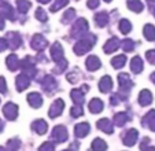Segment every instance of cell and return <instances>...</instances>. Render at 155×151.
<instances>
[{
    "label": "cell",
    "instance_id": "c3c4849f",
    "mask_svg": "<svg viewBox=\"0 0 155 151\" xmlns=\"http://www.w3.org/2000/svg\"><path fill=\"white\" fill-rule=\"evenodd\" d=\"M8 48V44H7V40L6 39H2L0 37V52H3L4 49Z\"/></svg>",
    "mask_w": 155,
    "mask_h": 151
},
{
    "label": "cell",
    "instance_id": "816d5d0a",
    "mask_svg": "<svg viewBox=\"0 0 155 151\" xmlns=\"http://www.w3.org/2000/svg\"><path fill=\"white\" fill-rule=\"evenodd\" d=\"M151 81L155 84V73H152V74H151Z\"/></svg>",
    "mask_w": 155,
    "mask_h": 151
},
{
    "label": "cell",
    "instance_id": "11a10c76",
    "mask_svg": "<svg viewBox=\"0 0 155 151\" xmlns=\"http://www.w3.org/2000/svg\"><path fill=\"white\" fill-rule=\"evenodd\" d=\"M0 151H6V150H4V148H3V147H0Z\"/></svg>",
    "mask_w": 155,
    "mask_h": 151
},
{
    "label": "cell",
    "instance_id": "484cf974",
    "mask_svg": "<svg viewBox=\"0 0 155 151\" xmlns=\"http://www.w3.org/2000/svg\"><path fill=\"white\" fill-rule=\"evenodd\" d=\"M130 70L135 74H139V73H141V70H143V61H141L140 56H135V58L132 59L130 62Z\"/></svg>",
    "mask_w": 155,
    "mask_h": 151
},
{
    "label": "cell",
    "instance_id": "8fae6325",
    "mask_svg": "<svg viewBox=\"0 0 155 151\" xmlns=\"http://www.w3.org/2000/svg\"><path fill=\"white\" fill-rule=\"evenodd\" d=\"M120 47H121L120 40H118L117 37H111L110 40H107V43L104 44V47H103V51H104L106 54H111V52H115V51H117Z\"/></svg>",
    "mask_w": 155,
    "mask_h": 151
},
{
    "label": "cell",
    "instance_id": "1f68e13d",
    "mask_svg": "<svg viewBox=\"0 0 155 151\" xmlns=\"http://www.w3.org/2000/svg\"><path fill=\"white\" fill-rule=\"evenodd\" d=\"M91 148H92V151H106L107 150V144H106V142L102 139H95L94 142H92Z\"/></svg>",
    "mask_w": 155,
    "mask_h": 151
},
{
    "label": "cell",
    "instance_id": "3957f363",
    "mask_svg": "<svg viewBox=\"0 0 155 151\" xmlns=\"http://www.w3.org/2000/svg\"><path fill=\"white\" fill-rule=\"evenodd\" d=\"M19 66L21 69L24 70V74H26L29 79L35 77L36 76V69H35V62L30 56H26L22 62H19Z\"/></svg>",
    "mask_w": 155,
    "mask_h": 151
},
{
    "label": "cell",
    "instance_id": "b9f144b4",
    "mask_svg": "<svg viewBox=\"0 0 155 151\" xmlns=\"http://www.w3.org/2000/svg\"><path fill=\"white\" fill-rule=\"evenodd\" d=\"M70 114H71V117H81L82 114V107H81V105H74L73 107L70 109Z\"/></svg>",
    "mask_w": 155,
    "mask_h": 151
},
{
    "label": "cell",
    "instance_id": "9c48e42d",
    "mask_svg": "<svg viewBox=\"0 0 155 151\" xmlns=\"http://www.w3.org/2000/svg\"><path fill=\"white\" fill-rule=\"evenodd\" d=\"M63 109H64V102L62 99H56L55 102L51 105L50 111H48V116H50L51 118H56V117H59L62 114Z\"/></svg>",
    "mask_w": 155,
    "mask_h": 151
},
{
    "label": "cell",
    "instance_id": "2e32d148",
    "mask_svg": "<svg viewBox=\"0 0 155 151\" xmlns=\"http://www.w3.org/2000/svg\"><path fill=\"white\" fill-rule=\"evenodd\" d=\"M85 65H87V69L89 70V72H96V70L102 66V62H100V59L97 58L96 55H91L87 58Z\"/></svg>",
    "mask_w": 155,
    "mask_h": 151
},
{
    "label": "cell",
    "instance_id": "ee69618b",
    "mask_svg": "<svg viewBox=\"0 0 155 151\" xmlns=\"http://www.w3.org/2000/svg\"><path fill=\"white\" fill-rule=\"evenodd\" d=\"M146 58H147V61H148L150 63L154 65V63H155V49H151V51H147Z\"/></svg>",
    "mask_w": 155,
    "mask_h": 151
},
{
    "label": "cell",
    "instance_id": "836d02e7",
    "mask_svg": "<svg viewBox=\"0 0 155 151\" xmlns=\"http://www.w3.org/2000/svg\"><path fill=\"white\" fill-rule=\"evenodd\" d=\"M30 2H28V0H17V7H18V11L21 12V14H25V12H28V10L30 8Z\"/></svg>",
    "mask_w": 155,
    "mask_h": 151
},
{
    "label": "cell",
    "instance_id": "277c9868",
    "mask_svg": "<svg viewBox=\"0 0 155 151\" xmlns=\"http://www.w3.org/2000/svg\"><path fill=\"white\" fill-rule=\"evenodd\" d=\"M68 129H66V126H63V125H58V126H55L52 131V135H51V137H52L54 140H55L56 143H63L68 140Z\"/></svg>",
    "mask_w": 155,
    "mask_h": 151
},
{
    "label": "cell",
    "instance_id": "6f0895ef",
    "mask_svg": "<svg viewBox=\"0 0 155 151\" xmlns=\"http://www.w3.org/2000/svg\"><path fill=\"white\" fill-rule=\"evenodd\" d=\"M64 151H68V150H64Z\"/></svg>",
    "mask_w": 155,
    "mask_h": 151
},
{
    "label": "cell",
    "instance_id": "ac0fdd59",
    "mask_svg": "<svg viewBox=\"0 0 155 151\" xmlns=\"http://www.w3.org/2000/svg\"><path fill=\"white\" fill-rule=\"evenodd\" d=\"M97 128H99L100 131H103L104 133H107V135H111L113 131H114L113 122L110 121V119H107V118L99 119V121H97Z\"/></svg>",
    "mask_w": 155,
    "mask_h": 151
},
{
    "label": "cell",
    "instance_id": "7c38bea8",
    "mask_svg": "<svg viewBox=\"0 0 155 151\" xmlns=\"http://www.w3.org/2000/svg\"><path fill=\"white\" fill-rule=\"evenodd\" d=\"M64 52H63V48H62V45L59 43H54L52 45H51V56H52V59L55 62H59L62 61L63 58Z\"/></svg>",
    "mask_w": 155,
    "mask_h": 151
},
{
    "label": "cell",
    "instance_id": "5bb4252c",
    "mask_svg": "<svg viewBox=\"0 0 155 151\" xmlns=\"http://www.w3.org/2000/svg\"><path fill=\"white\" fill-rule=\"evenodd\" d=\"M15 85H17V89L19 91V92H22V91L26 89V88L30 85V79L26 74L22 73V74H19L17 77V80H15Z\"/></svg>",
    "mask_w": 155,
    "mask_h": 151
},
{
    "label": "cell",
    "instance_id": "bcb514c9",
    "mask_svg": "<svg viewBox=\"0 0 155 151\" xmlns=\"http://www.w3.org/2000/svg\"><path fill=\"white\" fill-rule=\"evenodd\" d=\"M77 79H78V73L73 72V73H69V74H68V81L71 82V84L77 82Z\"/></svg>",
    "mask_w": 155,
    "mask_h": 151
},
{
    "label": "cell",
    "instance_id": "f35d334b",
    "mask_svg": "<svg viewBox=\"0 0 155 151\" xmlns=\"http://www.w3.org/2000/svg\"><path fill=\"white\" fill-rule=\"evenodd\" d=\"M66 67H68V61H66V59H62V61L56 62V69L54 70V72H55L56 74H61V73H63L64 70H66Z\"/></svg>",
    "mask_w": 155,
    "mask_h": 151
},
{
    "label": "cell",
    "instance_id": "4316f807",
    "mask_svg": "<svg viewBox=\"0 0 155 151\" xmlns=\"http://www.w3.org/2000/svg\"><path fill=\"white\" fill-rule=\"evenodd\" d=\"M129 119H130V116H129L128 113H125V111H122V113H117L114 116V122H115V125H118V126H124Z\"/></svg>",
    "mask_w": 155,
    "mask_h": 151
},
{
    "label": "cell",
    "instance_id": "60d3db41",
    "mask_svg": "<svg viewBox=\"0 0 155 151\" xmlns=\"http://www.w3.org/2000/svg\"><path fill=\"white\" fill-rule=\"evenodd\" d=\"M76 18V10L74 8H69L68 11L64 12V15H63V21L64 22H70L71 19H74Z\"/></svg>",
    "mask_w": 155,
    "mask_h": 151
},
{
    "label": "cell",
    "instance_id": "7402d4cb",
    "mask_svg": "<svg viewBox=\"0 0 155 151\" xmlns=\"http://www.w3.org/2000/svg\"><path fill=\"white\" fill-rule=\"evenodd\" d=\"M32 129L37 135H44L45 132H47V129H48V125H47V122L44 121V119H37V121H35L32 124Z\"/></svg>",
    "mask_w": 155,
    "mask_h": 151
},
{
    "label": "cell",
    "instance_id": "ffe728a7",
    "mask_svg": "<svg viewBox=\"0 0 155 151\" xmlns=\"http://www.w3.org/2000/svg\"><path fill=\"white\" fill-rule=\"evenodd\" d=\"M111 89H113V80H111V77H108V76L102 77V79H100V81H99V91L107 93V92H110Z\"/></svg>",
    "mask_w": 155,
    "mask_h": 151
},
{
    "label": "cell",
    "instance_id": "8d00e7d4",
    "mask_svg": "<svg viewBox=\"0 0 155 151\" xmlns=\"http://www.w3.org/2000/svg\"><path fill=\"white\" fill-rule=\"evenodd\" d=\"M121 47L124 48V51L130 52V51H133V48H135V41L130 40V39H125V40H122V43H121Z\"/></svg>",
    "mask_w": 155,
    "mask_h": 151
},
{
    "label": "cell",
    "instance_id": "7bdbcfd3",
    "mask_svg": "<svg viewBox=\"0 0 155 151\" xmlns=\"http://www.w3.org/2000/svg\"><path fill=\"white\" fill-rule=\"evenodd\" d=\"M38 151H55V144L52 143H43Z\"/></svg>",
    "mask_w": 155,
    "mask_h": 151
},
{
    "label": "cell",
    "instance_id": "6da1fadb",
    "mask_svg": "<svg viewBox=\"0 0 155 151\" xmlns=\"http://www.w3.org/2000/svg\"><path fill=\"white\" fill-rule=\"evenodd\" d=\"M95 43H96V37H95L94 35H88L87 33L81 40H78L76 43V45H74V52H76L77 55H84V54H87L88 51L94 47Z\"/></svg>",
    "mask_w": 155,
    "mask_h": 151
},
{
    "label": "cell",
    "instance_id": "9a60e30c",
    "mask_svg": "<svg viewBox=\"0 0 155 151\" xmlns=\"http://www.w3.org/2000/svg\"><path fill=\"white\" fill-rule=\"evenodd\" d=\"M89 131H91V126H89L88 122H80V124L76 125V128H74L76 136L80 137V139H82V137L87 136V135L89 133Z\"/></svg>",
    "mask_w": 155,
    "mask_h": 151
},
{
    "label": "cell",
    "instance_id": "9f6ffc18",
    "mask_svg": "<svg viewBox=\"0 0 155 151\" xmlns=\"http://www.w3.org/2000/svg\"><path fill=\"white\" fill-rule=\"evenodd\" d=\"M104 2H106V3H108V2H111V0H104Z\"/></svg>",
    "mask_w": 155,
    "mask_h": 151
},
{
    "label": "cell",
    "instance_id": "f1b7e54d",
    "mask_svg": "<svg viewBox=\"0 0 155 151\" xmlns=\"http://www.w3.org/2000/svg\"><path fill=\"white\" fill-rule=\"evenodd\" d=\"M84 95H85V92L82 89H73L70 92V96L76 105H82V102H84Z\"/></svg>",
    "mask_w": 155,
    "mask_h": 151
},
{
    "label": "cell",
    "instance_id": "f5cc1de1",
    "mask_svg": "<svg viewBox=\"0 0 155 151\" xmlns=\"http://www.w3.org/2000/svg\"><path fill=\"white\" fill-rule=\"evenodd\" d=\"M146 151H155V147H147Z\"/></svg>",
    "mask_w": 155,
    "mask_h": 151
},
{
    "label": "cell",
    "instance_id": "83f0119b",
    "mask_svg": "<svg viewBox=\"0 0 155 151\" xmlns=\"http://www.w3.org/2000/svg\"><path fill=\"white\" fill-rule=\"evenodd\" d=\"M108 19H110V17H108V14L106 11L97 12V14L95 15V21H96L97 26H100V28H104L108 23Z\"/></svg>",
    "mask_w": 155,
    "mask_h": 151
},
{
    "label": "cell",
    "instance_id": "681fc988",
    "mask_svg": "<svg viewBox=\"0 0 155 151\" xmlns=\"http://www.w3.org/2000/svg\"><path fill=\"white\" fill-rule=\"evenodd\" d=\"M3 28H4V19H3L2 17H0V30L3 29Z\"/></svg>",
    "mask_w": 155,
    "mask_h": 151
},
{
    "label": "cell",
    "instance_id": "f907efd6",
    "mask_svg": "<svg viewBox=\"0 0 155 151\" xmlns=\"http://www.w3.org/2000/svg\"><path fill=\"white\" fill-rule=\"evenodd\" d=\"M38 3H41V4H47V3H50L51 0H37Z\"/></svg>",
    "mask_w": 155,
    "mask_h": 151
},
{
    "label": "cell",
    "instance_id": "d590c367",
    "mask_svg": "<svg viewBox=\"0 0 155 151\" xmlns=\"http://www.w3.org/2000/svg\"><path fill=\"white\" fill-rule=\"evenodd\" d=\"M120 30L124 33V35H128L132 30V23L129 22L128 19H121L120 21Z\"/></svg>",
    "mask_w": 155,
    "mask_h": 151
},
{
    "label": "cell",
    "instance_id": "7a4b0ae2",
    "mask_svg": "<svg viewBox=\"0 0 155 151\" xmlns=\"http://www.w3.org/2000/svg\"><path fill=\"white\" fill-rule=\"evenodd\" d=\"M89 29V25H88V21L85 18H80L76 21V23L71 28V36L73 37H84L88 33Z\"/></svg>",
    "mask_w": 155,
    "mask_h": 151
},
{
    "label": "cell",
    "instance_id": "4dcf8cb0",
    "mask_svg": "<svg viewBox=\"0 0 155 151\" xmlns=\"http://www.w3.org/2000/svg\"><path fill=\"white\" fill-rule=\"evenodd\" d=\"M125 63H126V56L125 55H117L111 59V65H113L114 69H121V67L125 66Z\"/></svg>",
    "mask_w": 155,
    "mask_h": 151
},
{
    "label": "cell",
    "instance_id": "603a6c76",
    "mask_svg": "<svg viewBox=\"0 0 155 151\" xmlns=\"http://www.w3.org/2000/svg\"><path fill=\"white\" fill-rule=\"evenodd\" d=\"M88 109H89L91 113L97 114V113H100V111L103 110V102L100 100V99L94 98L91 102H89V105H88Z\"/></svg>",
    "mask_w": 155,
    "mask_h": 151
},
{
    "label": "cell",
    "instance_id": "44dd1931",
    "mask_svg": "<svg viewBox=\"0 0 155 151\" xmlns=\"http://www.w3.org/2000/svg\"><path fill=\"white\" fill-rule=\"evenodd\" d=\"M41 85H43L44 91H47V92H52L54 89H56V81L54 77H51V76H45L43 79V81H41Z\"/></svg>",
    "mask_w": 155,
    "mask_h": 151
},
{
    "label": "cell",
    "instance_id": "cb8c5ba5",
    "mask_svg": "<svg viewBox=\"0 0 155 151\" xmlns=\"http://www.w3.org/2000/svg\"><path fill=\"white\" fill-rule=\"evenodd\" d=\"M151 102H152L151 92L148 89H143L140 92V95H139V103L141 106H148V105H151Z\"/></svg>",
    "mask_w": 155,
    "mask_h": 151
},
{
    "label": "cell",
    "instance_id": "4fadbf2b",
    "mask_svg": "<svg viewBox=\"0 0 155 151\" xmlns=\"http://www.w3.org/2000/svg\"><path fill=\"white\" fill-rule=\"evenodd\" d=\"M28 102H29V105L32 106L33 109H38L43 105V96L38 92H30L29 95H28Z\"/></svg>",
    "mask_w": 155,
    "mask_h": 151
},
{
    "label": "cell",
    "instance_id": "5b68a950",
    "mask_svg": "<svg viewBox=\"0 0 155 151\" xmlns=\"http://www.w3.org/2000/svg\"><path fill=\"white\" fill-rule=\"evenodd\" d=\"M0 17L3 19H10V21H15V11L12 8V6L7 2H3L0 4Z\"/></svg>",
    "mask_w": 155,
    "mask_h": 151
},
{
    "label": "cell",
    "instance_id": "d4e9b609",
    "mask_svg": "<svg viewBox=\"0 0 155 151\" xmlns=\"http://www.w3.org/2000/svg\"><path fill=\"white\" fill-rule=\"evenodd\" d=\"M6 63H7V67H8L11 72H15L17 69H19V59H18V56L14 55V54L7 56Z\"/></svg>",
    "mask_w": 155,
    "mask_h": 151
},
{
    "label": "cell",
    "instance_id": "52a82bcc",
    "mask_svg": "<svg viewBox=\"0 0 155 151\" xmlns=\"http://www.w3.org/2000/svg\"><path fill=\"white\" fill-rule=\"evenodd\" d=\"M6 40H7V44H8V47L11 49L19 48L21 44H22V37H21V35L17 32H10L8 35H7Z\"/></svg>",
    "mask_w": 155,
    "mask_h": 151
},
{
    "label": "cell",
    "instance_id": "e0dca14e",
    "mask_svg": "<svg viewBox=\"0 0 155 151\" xmlns=\"http://www.w3.org/2000/svg\"><path fill=\"white\" fill-rule=\"evenodd\" d=\"M143 126H147L155 132V110H150L143 118Z\"/></svg>",
    "mask_w": 155,
    "mask_h": 151
},
{
    "label": "cell",
    "instance_id": "ba28073f",
    "mask_svg": "<svg viewBox=\"0 0 155 151\" xmlns=\"http://www.w3.org/2000/svg\"><path fill=\"white\" fill-rule=\"evenodd\" d=\"M118 82H120L121 92H129L130 88L133 87V81L129 79L128 73H121V74L118 76Z\"/></svg>",
    "mask_w": 155,
    "mask_h": 151
},
{
    "label": "cell",
    "instance_id": "f546056e",
    "mask_svg": "<svg viewBox=\"0 0 155 151\" xmlns=\"http://www.w3.org/2000/svg\"><path fill=\"white\" fill-rule=\"evenodd\" d=\"M128 8L132 10L133 12H140L141 10L144 8L143 3H141L140 0H128Z\"/></svg>",
    "mask_w": 155,
    "mask_h": 151
},
{
    "label": "cell",
    "instance_id": "d6986e66",
    "mask_svg": "<svg viewBox=\"0 0 155 151\" xmlns=\"http://www.w3.org/2000/svg\"><path fill=\"white\" fill-rule=\"evenodd\" d=\"M137 136H139V133L136 129H129V131L124 135V144L129 146V147L133 146L136 143V140H137Z\"/></svg>",
    "mask_w": 155,
    "mask_h": 151
},
{
    "label": "cell",
    "instance_id": "74e56055",
    "mask_svg": "<svg viewBox=\"0 0 155 151\" xmlns=\"http://www.w3.org/2000/svg\"><path fill=\"white\" fill-rule=\"evenodd\" d=\"M7 147H8L10 151H18L21 148V140L17 139V137L8 140V143H7Z\"/></svg>",
    "mask_w": 155,
    "mask_h": 151
},
{
    "label": "cell",
    "instance_id": "d6a6232c",
    "mask_svg": "<svg viewBox=\"0 0 155 151\" xmlns=\"http://www.w3.org/2000/svg\"><path fill=\"white\" fill-rule=\"evenodd\" d=\"M143 33H144V37H146L147 40H150V41L155 40V28L152 26V25H150V23L146 25L143 29Z\"/></svg>",
    "mask_w": 155,
    "mask_h": 151
},
{
    "label": "cell",
    "instance_id": "7dc6e473",
    "mask_svg": "<svg viewBox=\"0 0 155 151\" xmlns=\"http://www.w3.org/2000/svg\"><path fill=\"white\" fill-rule=\"evenodd\" d=\"M87 4H88V7H89V8L95 10V8H97V7H99L100 0H88Z\"/></svg>",
    "mask_w": 155,
    "mask_h": 151
},
{
    "label": "cell",
    "instance_id": "ab89813d",
    "mask_svg": "<svg viewBox=\"0 0 155 151\" xmlns=\"http://www.w3.org/2000/svg\"><path fill=\"white\" fill-rule=\"evenodd\" d=\"M35 17L37 18L38 21H41V22H45V21L48 19V15L45 14V11H44L43 8H37V10H36Z\"/></svg>",
    "mask_w": 155,
    "mask_h": 151
},
{
    "label": "cell",
    "instance_id": "f6af8a7d",
    "mask_svg": "<svg viewBox=\"0 0 155 151\" xmlns=\"http://www.w3.org/2000/svg\"><path fill=\"white\" fill-rule=\"evenodd\" d=\"M0 92L2 93H6L7 92V82H6V79L0 76Z\"/></svg>",
    "mask_w": 155,
    "mask_h": 151
},
{
    "label": "cell",
    "instance_id": "e575fe53",
    "mask_svg": "<svg viewBox=\"0 0 155 151\" xmlns=\"http://www.w3.org/2000/svg\"><path fill=\"white\" fill-rule=\"evenodd\" d=\"M68 3H69V0H55V2L51 4L50 10L52 12H55V11H58V10L63 8L64 6H68Z\"/></svg>",
    "mask_w": 155,
    "mask_h": 151
},
{
    "label": "cell",
    "instance_id": "db71d44e",
    "mask_svg": "<svg viewBox=\"0 0 155 151\" xmlns=\"http://www.w3.org/2000/svg\"><path fill=\"white\" fill-rule=\"evenodd\" d=\"M3 126H4V125H3V121H2V119H0V131H2V129H3Z\"/></svg>",
    "mask_w": 155,
    "mask_h": 151
},
{
    "label": "cell",
    "instance_id": "8992f818",
    "mask_svg": "<svg viewBox=\"0 0 155 151\" xmlns=\"http://www.w3.org/2000/svg\"><path fill=\"white\" fill-rule=\"evenodd\" d=\"M3 114L7 119L14 121V119H17V117H18V106L15 105V103H11V102L6 103L3 107Z\"/></svg>",
    "mask_w": 155,
    "mask_h": 151
},
{
    "label": "cell",
    "instance_id": "30bf717a",
    "mask_svg": "<svg viewBox=\"0 0 155 151\" xmlns=\"http://www.w3.org/2000/svg\"><path fill=\"white\" fill-rule=\"evenodd\" d=\"M47 45H48V41L43 35L33 36V39H32V48L33 49H36V51H43Z\"/></svg>",
    "mask_w": 155,
    "mask_h": 151
}]
</instances>
